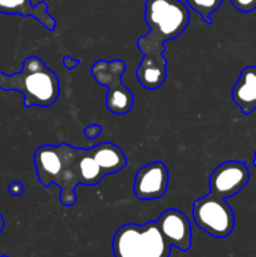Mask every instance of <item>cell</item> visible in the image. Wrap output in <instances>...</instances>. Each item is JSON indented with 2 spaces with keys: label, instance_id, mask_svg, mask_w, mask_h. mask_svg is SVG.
I'll return each mask as SVG.
<instances>
[{
  "label": "cell",
  "instance_id": "cell-6",
  "mask_svg": "<svg viewBox=\"0 0 256 257\" xmlns=\"http://www.w3.org/2000/svg\"><path fill=\"white\" fill-rule=\"evenodd\" d=\"M192 218L200 230L216 238L227 237L235 227L231 206L225 198L211 192L193 202Z\"/></svg>",
  "mask_w": 256,
  "mask_h": 257
},
{
  "label": "cell",
  "instance_id": "cell-1",
  "mask_svg": "<svg viewBox=\"0 0 256 257\" xmlns=\"http://www.w3.org/2000/svg\"><path fill=\"white\" fill-rule=\"evenodd\" d=\"M145 22L150 28L138 38L137 47L143 54L136 77L145 89L156 90L167 78L165 43L180 37L190 23V13L181 0H146Z\"/></svg>",
  "mask_w": 256,
  "mask_h": 257
},
{
  "label": "cell",
  "instance_id": "cell-15",
  "mask_svg": "<svg viewBox=\"0 0 256 257\" xmlns=\"http://www.w3.org/2000/svg\"><path fill=\"white\" fill-rule=\"evenodd\" d=\"M8 192H9L10 196H13V197H19V196H22L23 192H24V186H23V183L19 182V181H14V182L10 183L9 187H8Z\"/></svg>",
  "mask_w": 256,
  "mask_h": 257
},
{
  "label": "cell",
  "instance_id": "cell-16",
  "mask_svg": "<svg viewBox=\"0 0 256 257\" xmlns=\"http://www.w3.org/2000/svg\"><path fill=\"white\" fill-rule=\"evenodd\" d=\"M80 63H82L80 59H73L69 55H65V57L63 58V65H64V68L67 70H73L74 68H77Z\"/></svg>",
  "mask_w": 256,
  "mask_h": 257
},
{
  "label": "cell",
  "instance_id": "cell-9",
  "mask_svg": "<svg viewBox=\"0 0 256 257\" xmlns=\"http://www.w3.org/2000/svg\"><path fill=\"white\" fill-rule=\"evenodd\" d=\"M166 242L178 250L188 251L192 246V228L187 216L176 208H168L156 220Z\"/></svg>",
  "mask_w": 256,
  "mask_h": 257
},
{
  "label": "cell",
  "instance_id": "cell-10",
  "mask_svg": "<svg viewBox=\"0 0 256 257\" xmlns=\"http://www.w3.org/2000/svg\"><path fill=\"white\" fill-rule=\"evenodd\" d=\"M48 4L45 2L32 4V0H0V13L2 14H18L22 17H33L49 32L57 27L54 17L48 13Z\"/></svg>",
  "mask_w": 256,
  "mask_h": 257
},
{
  "label": "cell",
  "instance_id": "cell-11",
  "mask_svg": "<svg viewBox=\"0 0 256 257\" xmlns=\"http://www.w3.org/2000/svg\"><path fill=\"white\" fill-rule=\"evenodd\" d=\"M233 103L243 114H250L256 109V67L248 65L241 70L237 82L231 92Z\"/></svg>",
  "mask_w": 256,
  "mask_h": 257
},
{
  "label": "cell",
  "instance_id": "cell-12",
  "mask_svg": "<svg viewBox=\"0 0 256 257\" xmlns=\"http://www.w3.org/2000/svg\"><path fill=\"white\" fill-rule=\"evenodd\" d=\"M186 4L202 18L206 24H212L211 15L220 9L222 0H185Z\"/></svg>",
  "mask_w": 256,
  "mask_h": 257
},
{
  "label": "cell",
  "instance_id": "cell-2",
  "mask_svg": "<svg viewBox=\"0 0 256 257\" xmlns=\"http://www.w3.org/2000/svg\"><path fill=\"white\" fill-rule=\"evenodd\" d=\"M78 153L79 148L65 142L59 146H40L34 152V166L38 180L44 187H49L53 183L59 186V200L65 207H72L77 202L75 188L80 185Z\"/></svg>",
  "mask_w": 256,
  "mask_h": 257
},
{
  "label": "cell",
  "instance_id": "cell-13",
  "mask_svg": "<svg viewBox=\"0 0 256 257\" xmlns=\"http://www.w3.org/2000/svg\"><path fill=\"white\" fill-rule=\"evenodd\" d=\"M232 7L241 13H250L256 9V0H230Z\"/></svg>",
  "mask_w": 256,
  "mask_h": 257
},
{
  "label": "cell",
  "instance_id": "cell-18",
  "mask_svg": "<svg viewBox=\"0 0 256 257\" xmlns=\"http://www.w3.org/2000/svg\"><path fill=\"white\" fill-rule=\"evenodd\" d=\"M252 163H253V166H255V168H256V151H255V155H253V161H252Z\"/></svg>",
  "mask_w": 256,
  "mask_h": 257
},
{
  "label": "cell",
  "instance_id": "cell-19",
  "mask_svg": "<svg viewBox=\"0 0 256 257\" xmlns=\"http://www.w3.org/2000/svg\"><path fill=\"white\" fill-rule=\"evenodd\" d=\"M0 257H10V256H8V255H2Z\"/></svg>",
  "mask_w": 256,
  "mask_h": 257
},
{
  "label": "cell",
  "instance_id": "cell-4",
  "mask_svg": "<svg viewBox=\"0 0 256 257\" xmlns=\"http://www.w3.org/2000/svg\"><path fill=\"white\" fill-rule=\"evenodd\" d=\"M171 247L156 221L145 225L125 223L115 231L112 241L114 257H170Z\"/></svg>",
  "mask_w": 256,
  "mask_h": 257
},
{
  "label": "cell",
  "instance_id": "cell-14",
  "mask_svg": "<svg viewBox=\"0 0 256 257\" xmlns=\"http://www.w3.org/2000/svg\"><path fill=\"white\" fill-rule=\"evenodd\" d=\"M102 131H103V127L100 124H90L84 128V136L89 141H93L95 140L100 133H102Z\"/></svg>",
  "mask_w": 256,
  "mask_h": 257
},
{
  "label": "cell",
  "instance_id": "cell-17",
  "mask_svg": "<svg viewBox=\"0 0 256 257\" xmlns=\"http://www.w3.org/2000/svg\"><path fill=\"white\" fill-rule=\"evenodd\" d=\"M4 226H5V220H4V217L0 215V233H2V231L4 230Z\"/></svg>",
  "mask_w": 256,
  "mask_h": 257
},
{
  "label": "cell",
  "instance_id": "cell-5",
  "mask_svg": "<svg viewBox=\"0 0 256 257\" xmlns=\"http://www.w3.org/2000/svg\"><path fill=\"white\" fill-rule=\"evenodd\" d=\"M127 65L122 59L97 60L90 68L93 78L98 84L107 88L105 108L113 114L123 115L131 112L135 104L132 92L123 84L122 75Z\"/></svg>",
  "mask_w": 256,
  "mask_h": 257
},
{
  "label": "cell",
  "instance_id": "cell-3",
  "mask_svg": "<svg viewBox=\"0 0 256 257\" xmlns=\"http://www.w3.org/2000/svg\"><path fill=\"white\" fill-rule=\"evenodd\" d=\"M0 89L17 90L24 98V107H50L60 94V84L57 74L47 67L42 58L30 55L23 62L22 70L15 74L0 72Z\"/></svg>",
  "mask_w": 256,
  "mask_h": 257
},
{
  "label": "cell",
  "instance_id": "cell-8",
  "mask_svg": "<svg viewBox=\"0 0 256 257\" xmlns=\"http://www.w3.org/2000/svg\"><path fill=\"white\" fill-rule=\"evenodd\" d=\"M250 181V172L245 162L227 161L221 163L211 173L210 192L223 198L237 195Z\"/></svg>",
  "mask_w": 256,
  "mask_h": 257
},
{
  "label": "cell",
  "instance_id": "cell-7",
  "mask_svg": "<svg viewBox=\"0 0 256 257\" xmlns=\"http://www.w3.org/2000/svg\"><path fill=\"white\" fill-rule=\"evenodd\" d=\"M170 185L167 166L160 161L145 165L137 171L133 192L140 201H155L166 195Z\"/></svg>",
  "mask_w": 256,
  "mask_h": 257
}]
</instances>
